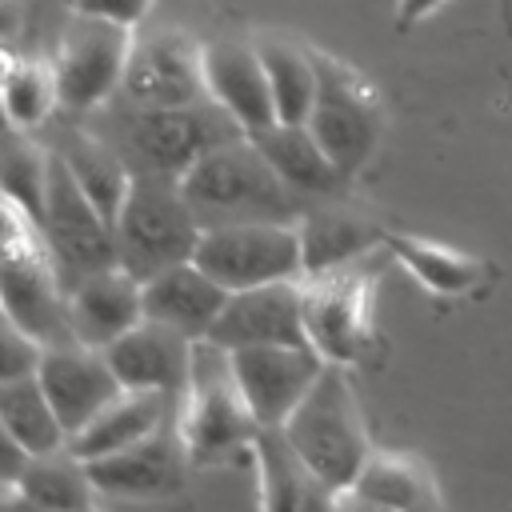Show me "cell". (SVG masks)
<instances>
[{
  "label": "cell",
  "mask_w": 512,
  "mask_h": 512,
  "mask_svg": "<svg viewBox=\"0 0 512 512\" xmlns=\"http://www.w3.org/2000/svg\"><path fill=\"white\" fill-rule=\"evenodd\" d=\"M180 192L196 212L200 228L220 224H296V196L280 184L252 140H228L204 152L184 176Z\"/></svg>",
  "instance_id": "obj_1"
},
{
  "label": "cell",
  "mask_w": 512,
  "mask_h": 512,
  "mask_svg": "<svg viewBox=\"0 0 512 512\" xmlns=\"http://www.w3.org/2000/svg\"><path fill=\"white\" fill-rule=\"evenodd\" d=\"M176 432L184 440L188 464L196 468H220V464H252V444L260 436V424L252 420L228 352L200 340L192 344V368L188 384L176 400Z\"/></svg>",
  "instance_id": "obj_2"
},
{
  "label": "cell",
  "mask_w": 512,
  "mask_h": 512,
  "mask_svg": "<svg viewBox=\"0 0 512 512\" xmlns=\"http://www.w3.org/2000/svg\"><path fill=\"white\" fill-rule=\"evenodd\" d=\"M280 436L288 448L336 492L352 488L372 460V436L352 388V376L344 368L324 364L312 392L300 400V408L284 420Z\"/></svg>",
  "instance_id": "obj_3"
},
{
  "label": "cell",
  "mask_w": 512,
  "mask_h": 512,
  "mask_svg": "<svg viewBox=\"0 0 512 512\" xmlns=\"http://www.w3.org/2000/svg\"><path fill=\"white\" fill-rule=\"evenodd\" d=\"M0 312L16 320L32 340L72 344L68 292L40 224L0 196Z\"/></svg>",
  "instance_id": "obj_4"
},
{
  "label": "cell",
  "mask_w": 512,
  "mask_h": 512,
  "mask_svg": "<svg viewBox=\"0 0 512 512\" xmlns=\"http://www.w3.org/2000/svg\"><path fill=\"white\" fill-rule=\"evenodd\" d=\"M312 68H316V96L304 128L328 156L340 180H352L380 148L388 116L376 84L348 60L308 48Z\"/></svg>",
  "instance_id": "obj_5"
},
{
  "label": "cell",
  "mask_w": 512,
  "mask_h": 512,
  "mask_svg": "<svg viewBox=\"0 0 512 512\" xmlns=\"http://www.w3.org/2000/svg\"><path fill=\"white\" fill-rule=\"evenodd\" d=\"M200 220L188 208L180 180L132 172L124 208L112 224L116 236V268H124L132 280H152L176 264H192V252L200 244Z\"/></svg>",
  "instance_id": "obj_6"
},
{
  "label": "cell",
  "mask_w": 512,
  "mask_h": 512,
  "mask_svg": "<svg viewBox=\"0 0 512 512\" xmlns=\"http://www.w3.org/2000/svg\"><path fill=\"white\" fill-rule=\"evenodd\" d=\"M384 252V248H380ZM300 320L308 348L332 368L364 364L380 336H376V252L300 280Z\"/></svg>",
  "instance_id": "obj_7"
},
{
  "label": "cell",
  "mask_w": 512,
  "mask_h": 512,
  "mask_svg": "<svg viewBox=\"0 0 512 512\" xmlns=\"http://www.w3.org/2000/svg\"><path fill=\"white\" fill-rule=\"evenodd\" d=\"M192 264L216 280L228 296L264 288V284H292L304 280L300 264V236L296 224H220L204 228L192 252Z\"/></svg>",
  "instance_id": "obj_8"
},
{
  "label": "cell",
  "mask_w": 512,
  "mask_h": 512,
  "mask_svg": "<svg viewBox=\"0 0 512 512\" xmlns=\"http://www.w3.org/2000/svg\"><path fill=\"white\" fill-rule=\"evenodd\" d=\"M244 132L212 104H180V108H128L124 120V140L140 168L132 172H152V176H172L180 180L204 152L240 140Z\"/></svg>",
  "instance_id": "obj_9"
},
{
  "label": "cell",
  "mask_w": 512,
  "mask_h": 512,
  "mask_svg": "<svg viewBox=\"0 0 512 512\" xmlns=\"http://www.w3.org/2000/svg\"><path fill=\"white\" fill-rule=\"evenodd\" d=\"M40 232L48 240V252L56 260L64 292L104 268H116V236L112 224L88 204V196L68 176L64 160L52 152L48 160V188H44V216Z\"/></svg>",
  "instance_id": "obj_10"
},
{
  "label": "cell",
  "mask_w": 512,
  "mask_h": 512,
  "mask_svg": "<svg viewBox=\"0 0 512 512\" xmlns=\"http://www.w3.org/2000/svg\"><path fill=\"white\" fill-rule=\"evenodd\" d=\"M128 52H132V32L72 16V24L64 28L60 48L52 56L60 104L72 112L100 108L112 92H120Z\"/></svg>",
  "instance_id": "obj_11"
},
{
  "label": "cell",
  "mask_w": 512,
  "mask_h": 512,
  "mask_svg": "<svg viewBox=\"0 0 512 512\" xmlns=\"http://www.w3.org/2000/svg\"><path fill=\"white\" fill-rule=\"evenodd\" d=\"M88 480L96 488V496H112V500H172L184 492L192 464L184 452V440L176 432V412L140 444L112 452L104 460L84 464Z\"/></svg>",
  "instance_id": "obj_12"
},
{
  "label": "cell",
  "mask_w": 512,
  "mask_h": 512,
  "mask_svg": "<svg viewBox=\"0 0 512 512\" xmlns=\"http://www.w3.org/2000/svg\"><path fill=\"white\" fill-rule=\"evenodd\" d=\"M228 364L260 428H284L324 372V360L312 348H240L228 352Z\"/></svg>",
  "instance_id": "obj_13"
},
{
  "label": "cell",
  "mask_w": 512,
  "mask_h": 512,
  "mask_svg": "<svg viewBox=\"0 0 512 512\" xmlns=\"http://www.w3.org/2000/svg\"><path fill=\"white\" fill-rule=\"evenodd\" d=\"M120 92L132 108H180L208 100L200 76V44L184 32H156L148 40H132Z\"/></svg>",
  "instance_id": "obj_14"
},
{
  "label": "cell",
  "mask_w": 512,
  "mask_h": 512,
  "mask_svg": "<svg viewBox=\"0 0 512 512\" xmlns=\"http://www.w3.org/2000/svg\"><path fill=\"white\" fill-rule=\"evenodd\" d=\"M200 76L204 96L244 132V140L264 136L276 128L268 80L256 56V44L248 40H208L200 44Z\"/></svg>",
  "instance_id": "obj_15"
},
{
  "label": "cell",
  "mask_w": 512,
  "mask_h": 512,
  "mask_svg": "<svg viewBox=\"0 0 512 512\" xmlns=\"http://www.w3.org/2000/svg\"><path fill=\"white\" fill-rule=\"evenodd\" d=\"M36 380L60 420V428L68 432V440L104 408L112 404L124 388L120 380L112 376L104 352L96 348H84V344H48L40 352V364H36Z\"/></svg>",
  "instance_id": "obj_16"
},
{
  "label": "cell",
  "mask_w": 512,
  "mask_h": 512,
  "mask_svg": "<svg viewBox=\"0 0 512 512\" xmlns=\"http://www.w3.org/2000/svg\"><path fill=\"white\" fill-rule=\"evenodd\" d=\"M208 344L220 352L240 348H308L304 320H300V280L292 284H264L248 292H232Z\"/></svg>",
  "instance_id": "obj_17"
},
{
  "label": "cell",
  "mask_w": 512,
  "mask_h": 512,
  "mask_svg": "<svg viewBox=\"0 0 512 512\" xmlns=\"http://www.w3.org/2000/svg\"><path fill=\"white\" fill-rule=\"evenodd\" d=\"M104 360L124 392H156L180 400L192 368V340H184L164 324L140 320L132 332H124L116 344L104 348Z\"/></svg>",
  "instance_id": "obj_18"
},
{
  "label": "cell",
  "mask_w": 512,
  "mask_h": 512,
  "mask_svg": "<svg viewBox=\"0 0 512 512\" xmlns=\"http://www.w3.org/2000/svg\"><path fill=\"white\" fill-rule=\"evenodd\" d=\"M144 320L140 280L124 268H104L68 288V332L76 344L104 352Z\"/></svg>",
  "instance_id": "obj_19"
},
{
  "label": "cell",
  "mask_w": 512,
  "mask_h": 512,
  "mask_svg": "<svg viewBox=\"0 0 512 512\" xmlns=\"http://www.w3.org/2000/svg\"><path fill=\"white\" fill-rule=\"evenodd\" d=\"M140 300H144V320L164 324V328L180 332L184 340L200 344L216 328V320L228 304V292L216 280H208L196 264H176V268L144 280Z\"/></svg>",
  "instance_id": "obj_20"
},
{
  "label": "cell",
  "mask_w": 512,
  "mask_h": 512,
  "mask_svg": "<svg viewBox=\"0 0 512 512\" xmlns=\"http://www.w3.org/2000/svg\"><path fill=\"white\" fill-rule=\"evenodd\" d=\"M252 468L260 488V512H332L336 488H328L280 436V428H260L252 444Z\"/></svg>",
  "instance_id": "obj_21"
},
{
  "label": "cell",
  "mask_w": 512,
  "mask_h": 512,
  "mask_svg": "<svg viewBox=\"0 0 512 512\" xmlns=\"http://www.w3.org/2000/svg\"><path fill=\"white\" fill-rule=\"evenodd\" d=\"M296 236H300L304 276H320L380 252L384 228L348 208H312V212H300Z\"/></svg>",
  "instance_id": "obj_22"
},
{
  "label": "cell",
  "mask_w": 512,
  "mask_h": 512,
  "mask_svg": "<svg viewBox=\"0 0 512 512\" xmlns=\"http://www.w3.org/2000/svg\"><path fill=\"white\" fill-rule=\"evenodd\" d=\"M380 248L424 292L444 296V300L468 296V292H476L488 280V264L480 256H468V252H460L452 244H440V240H424V236H412V232H388L384 228Z\"/></svg>",
  "instance_id": "obj_23"
},
{
  "label": "cell",
  "mask_w": 512,
  "mask_h": 512,
  "mask_svg": "<svg viewBox=\"0 0 512 512\" xmlns=\"http://www.w3.org/2000/svg\"><path fill=\"white\" fill-rule=\"evenodd\" d=\"M176 412V400L156 396V392H120L112 404H104L72 440L68 452L84 464L104 460L112 452H124L132 444H140L144 436H152L168 416Z\"/></svg>",
  "instance_id": "obj_24"
},
{
  "label": "cell",
  "mask_w": 512,
  "mask_h": 512,
  "mask_svg": "<svg viewBox=\"0 0 512 512\" xmlns=\"http://www.w3.org/2000/svg\"><path fill=\"white\" fill-rule=\"evenodd\" d=\"M352 492L392 512H444V492L436 472L412 452H372Z\"/></svg>",
  "instance_id": "obj_25"
},
{
  "label": "cell",
  "mask_w": 512,
  "mask_h": 512,
  "mask_svg": "<svg viewBox=\"0 0 512 512\" xmlns=\"http://www.w3.org/2000/svg\"><path fill=\"white\" fill-rule=\"evenodd\" d=\"M56 156L64 160L68 176H72L76 188L88 196V204H92L108 224H116V216H120V208H124V196H128V184H132V168L124 164V156H120L112 144H104V140H96V136H84V132H72V136L56 148Z\"/></svg>",
  "instance_id": "obj_26"
},
{
  "label": "cell",
  "mask_w": 512,
  "mask_h": 512,
  "mask_svg": "<svg viewBox=\"0 0 512 512\" xmlns=\"http://www.w3.org/2000/svg\"><path fill=\"white\" fill-rule=\"evenodd\" d=\"M252 144L292 196H332L344 184L304 124H296V128L276 124L264 136H256Z\"/></svg>",
  "instance_id": "obj_27"
},
{
  "label": "cell",
  "mask_w": 512,
  "mask_h": 512,
  "mask_svg": "<svg viewBox=\"0 0 512 512\" xmlns=\"http://www.w3.org/2000/svg\"><path fill=\"white\" fill-rule=\"evenodd\" d=\"M256 56L268 80V96H272V116L284 128H296L308 120L312 112V96H316V68L304 44H292L284 36H256Z\"/></svg>",
  "instance_id": "obj_28"
},
{
  "label": "cell",
  "mask_w": 512,
  "mask_h": 512,
  "mask_svg": "<svg viewBox=\"0 0 512 512\" xmlns=\"http://www.w3.org/2000/svg\"><path fill=\"white\" fill-rule=\"evenodd\" d=\"M12 484H16V492H24L44 512H88L96 504V488L88 480V468L68 448L28 456Z\"/></svg>",
  "instance_id": "obj_29"
},
{
  "label": "cell",
  "mask_w": 512,
  "mask_h": 512,
  "mask_svg": "<svg viewBox=\"0 0 512 512\" xmlns=\"http://www.w3.org/2000/svg\"><path fill=\"white\" fill-rule=\"evenodd\" d=\"M0 424L24 456H44V452L68 448V432L60 428L36 376L0 384Z\"/></svg>",
  "instance_id": "obj_30"
},
{
  "label": "cell",
  "mask_w": 512,
  "mask_h": 512,
  "mask_svg": "<svg viewBox=\"0 0 512 512\" xmlns=\"http://www.w3.org/2000/svg\"><path fill=\"white\" fill-rule=\"evenodd\" d=\"M48 160L52 152L40 148L28 132H4L0 136V196H8L20 212H28L36 224L44 216V188H48Z\"/></svg>",
  "instance_id": "obj_31"
},
{
  "label": "cell",
  "mask_w": 512,
  "mask_h": 512,
  "mask_svg": "<svg viewBox=\"0 0 512 512\" xmlns=\"http://www.w3.org/2000/svg\"><path fill=\"white\" fill-rule=\"evenodd\" d=\"M0 104L12 132H36L60 108L52 60H16V68L0 84Z\"/></svg>",
  "instance_id": "obj_32"
},
{
  "label": "cell",
  "mask_w": 512,
  "mask_h": 512,
  "mask_svg": "<svg viewBox=\"0 0 512 512\" xmlns=\"http://www.w3.org/2000/svg\"><path fill=\"white\" fill-rule=\"evenodd\" d=\"M40 352H44V344L32 340L16 320H8V316L0 312V384L36 376Z\"/></svg>",
  "instance_id": "obj_33"
},
{
  "label": "cell",
  "mask_w": 512,
  "mask_h": 512,
  "mask_svg": "<svg viewBox=\"0 0 512 512\" xmlns=\"http://www.w3.org/2000/svg\"><path fill=\"white\" fill-rule=\"evenodd\" d=\"M148 8H152V0H72V16L100 20V24H112L124 32H132L148 16Z\"/></svg>",
  "instance_id": "obj_34"
},
{
  "label": "cell",
  "mask_w": 512,
  "mask_h": 512,
  "mask_svg": "<svg viewBox=\"0 0 512 512\" xmlns=\"http://www.w3.org/2000/svg\"><path fill=\"white\" fill-rule=\"evenodd\" d=\"M444 4L448 0H396V24L400 28H412V24L428 20V16H436Z\"/></svg>",
  "instance_id": "obj_35"
},
{
  "label": "cell",
  "mask_w": 512,
  "mask_h": 512,
  "mask_svg": "<svg viewBox=\"0 0 512 512\" xmlns=\"http://www.w3.org/2000/svg\"><path fill=\"white\" fill-rule=\"evenodd\" d=\"M24 452L16 448V440L4 432V424H0V484H12L16 476H20V468H24Z\"/></svg>",
  "instance_id": "obj_36"
},
{
  "label": "cell",
  "mask_w": 512,
  "mask_h": 512,
  "mask_svg": "<svg viewBox=\"0 0 512 512\" xmlns=\"http://www.w3.org/2000/svg\"><path fill=\"white\" fill-rule=\"evenodd\" d=\"M332 512H392V508H384V504H376V500H368V496H360V492L344 488V492H336Z\"/></svg>",
  "instance_id": "obj_37"
},
{
  "label": "cell",
  "mask_w": 512,
  "mask_h": 512,
  "mask_svg": "<svg viewBox=\"0 0 512 512\" xmlns=\"http://www.w3.org/2000/svg\"><path fill=\"white\" fill-rule=\"evenodd\" d=\"M0 512H44V508L32 504L24 492H16V484H0Z\"/></svg>",
  "instance_id": "obj_38"
},
{
  "label": "cell",
  "mask_w": 512,
  "mask_h": 512,
  "mask_svg": "<svg viewBox=\"0 0 512 512\" xmlns=\"http://www.w3.org/2000/svg\"><path fill=\"white\" fill-rule=\"evenodd\" d=\"M20 28V0H0V40Z\"/></svg>",
  "instance_id": "obj_39"
},
{
  "label": "cell",
  "mask_w": 512,
  "mask_h": 512,
  "mask_svg": "<svg viewBox=\"0 0 512 512\" xmlns=\"http://www.w3.org/2000/svg\"><path fill=\"white\" fill-rule=\"evenodd\" d=\"M8 132V116H4V104H0V136Z\"/></svg>",
  "instance_id": "obj_40"
},
{
  "label": "cell",
  "mask_w": 512,
  "mask_h": 512,
  "mask_svg": "<svg viewBox=\"0 0 512 512\" xmlns=\"http://www.w3.org/2000/svg\"><path fill=\"white\" fill-rule=\"evenodd\" d=\"M88 512H104V508H96V504H92V508H88Z\"/></svg>",
  "instance_id": "obj_41"
}]
</instances>
